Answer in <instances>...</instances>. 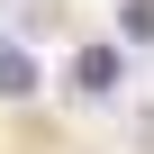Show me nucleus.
I'll return each mask as SVG.
<instances>
[{
	"label": "nucleus",
	"mask_w": 154,
	"mask_h": 154,
	"mask_svg": "<svg viewBox=\"0 0 154 154\" xmlns=\"http://www.w3.org/2000/svg\"><path fill=\"white\" fill-rule=\"evenodd\" d=\"M127 36H136V45H154V0H127Z\"/></svg>",
	"instance_id": "obj_3"
},
{
	"label": "nucleus",
	"mask_w": 154,
	"mask_h": 154,
	"mask_svg": "<svg viewBox=\"0 0 154 154\" xmlns=\"http://www.w3.org/2000/svg\"><path fill=\"white\" fill-rule=\"evenodd\" d=\"M72 82H82L91 100H100V91H118V82H127V63H118V45H82V54H72Z\"/></svg>",
	"instance_id": "obj_1"
},
{
	"label": "nucleus",
	"mask_w": 154,
	"mask_h": 154,
	"mask_svg": "<svg viewBox=\"0 0 154 154\" xmlns=\"http://www.w3.org/2000/svg\"><path fill=\"white\" fill-rule=\"evenodd\" d=\"M0 91H9V100L36 91V63H27V54H0Z\"/></svg>",
	"instance_id": "obj_2"
}]
</instances>
